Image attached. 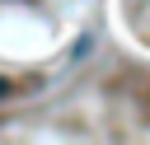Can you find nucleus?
Returning <instances> with one entry per match:
<instances>
[{"label": "nucleus", "mask_w": 150, "mask_h": 145, "mask_svg": "<svg viewBox=\"0 0 150 145\" xmlns=\"http://www.w3.org/2000/svg\"><path fill=\"white\" fill-rule=\"evenodd\" d=\"M5 94H9V80H0V98H5Z\"/></svg>", "instance_id": "1"}]
</instances>
